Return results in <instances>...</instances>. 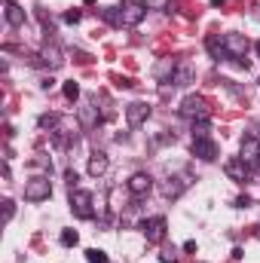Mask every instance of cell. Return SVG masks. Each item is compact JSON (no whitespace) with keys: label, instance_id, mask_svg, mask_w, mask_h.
Listing matches in <instances>:
<instances>
[{"label":"cell","instance_id":"obj_1","mask_svg":"<svg viewBox=\"0 0 260 263\" xmlns=\"http://www.w3.org/2000/svg\"><path fill=\"white\" fill-rule=\"evenodd\" d=\"M181 117H187V120H193V123H199V120H208L211 117V104H208V98L205 95H187L184 101H181Z\"/></svg>","mask_w":260,"mask_h":263},{"label":"cell","instance_id":"obj_2","mask_svg":"<svg viewBox=\"0 0 260 263\" xmlns=\"http://www.w3.org/2000/svg\"><path fill=\"white\" fill-rule=\"evenodd\" d=\"M224 55L239 62V65H248L245 55H248V40L245 34H224Z\"/></svg>","mask_w":260,"mask_h":263},{"label":"cell","instance_id":"obj_3","mask_svg":"<svg viewBox=\"0 0 260 263\" xmlns=\"http://www.w3.org/2000/svg\"><path fill=\"white\" fill-rule=\"evenodd\" d=\"M190 187H193V175L190 172H178V175H169V181L162 184V193L169 199H181Z\"/></svg>","mask_w":260,"mask_h":263},{"label":"cell","instance_id":"obj_4","mask_svg":"<svg viewBox=\"0 0 260 263\" xmlns=\"http://www.w3.org/2000/svg\"><path fill=\"white\" fill-rule=\"evenodd\" d=\"M95 199H92V193L89 190H70V211L80 217V220H89L92 214H95Z\"/></svg>","mask_w":260,"mask_h":263},{"label":"cell","instance_id":"obj_5","mask_svg":"<svg viewBox=\"0 0 260 263\" xmlns=\"http://www.w3.org/2000/svg\"><path fill=\"white\" fill-rule=\"evenodd\" d=\"M52 196V184H49V178H31L28 184H25V199L28 202H43V199Z\"/></svg>","mask_w":260,"mask_h":263},{"label":"cell","instance_id":"obj_6","mask_svg":"<svg viewBox=\"0 0 260 263\" xmlns=\"http://www.w3.org/2000/svg\"><path fill=\"white\" fill-rule=\"evenodd\" d=\"M120 15H123V25H126V28H135V25L147 15V3H144V0H123Z\"/></svg>","mask_w":260,"mask_h":263},{"label":"cell","instance_id":"obj_7","mask_svg":"<svg viewBox=\"0 0 260 263\" xmlns=\"http://www.w3.org/2000/svg\"><path fill=\"white\" fill-rule=\"evenodd\" d=\"M141 233H144V239L150 242V245H159L162 239H165V217H147L144 223H141Z\"/></svg>","mask_w":260,"mask_h":263},{"label":"cell","instance_id":"obj_8","mask_svg":"<svg viewBox=\"0 0 260 263\" xmlns=\"http://www.w3.org/2000/svg\"><path fill=\"white\" fill-rule=\"evenodd\" d=\"M224 172H227V178H230V181L245 184V181H248V175H251V165H248L242 156H233V159H227V162H224Z\"/></svg>","mask_w":260,"mask_h":263},{"label":"cell","instance_id":"obj_9","mask_svg":"<svg viewBox=\"0 0 260 263\" xmlns=\"http://www.w3.org/2000/svg\"><path fill=\"white\" fill-rule=\"evenodd\" d=\"M239 156H242L251 168H260V138L257 135H245V138H242V150H239Z\"/></svg>","mask_w":260,"mask_h":263},{"label":"cell","instance_id":"obj_10","mask_svg":"<svg viewBox=\"0 0 260 263\" xmlns=\"http://www.w3.org/2000/svg\"><path fill=\"white\" fill-rule=\"evenodd\" d=\"M169 83H172V86H181V89L190 86V83H196V65L193 62H187V59H181L178 67L172 70V80H169Z\"/></svg>","mask_w":260,"mask_h":263},{"label":"cell","instance_id":"obj_11","mask_svg":"<svg viewBox=\"0 0 260 263\" xmlns=\"http://www.w3.org/2000/svg\"><path fill=\"white\" fill-rule=\"evenodd\" d=\"M147 117H150V104H147V101H132L129 107H126V123H129L132 129L144 126Z\"/></svg>","mask_w":260,"mask_h":263},{"label":"cell","instance_id":"obj_12","mask_svg":"<svg viewBox=\"0 0 260 263\" xmlns=\"http://www.w3.org/2000/svg\"><path fill=\"white\" fill-rule=\"evenodd\" d=\"M126 187H129V193L135 199H144L150 190H153V178H150L147 172H138V175H132V178H129V184H126Z\"/></svg>","mask_w":260,"mask_h":263},{"label":"cell","instance_id":"obj_13","mask_svg":"<svg viewBox=\"0 0 260 263\" xmlns=\"http://www.w3.org/2000/svg\"><path fill=\"white\" fill-rule=\"evenodd\" d=\"M193 156H199L202 162H214L217 159V144L211 138H193Z\"/></svg>","mask_w":260,"mask_h":263},{"label":"cell","instance_id":"obj_14","mask_svg":"<svg viewBox=\"0 0 260 263\" xmlns=\"http://www.w3.org/2000/svg\"><path fill=\"white\" fill-rule=\"evenodd\" d=\"M80 126H83V129L98 126V107H95V98H86V101L80 104Z\"/></svg>","mask_w":260,"mask_h":263},{"label":"cell","instance_id":"obj_15","mask_svg":"<svg viewBox=\"0 0 260 263\" xmlns=\"http://www.w3.org/2000/svg\"><path fill=\"white\" fill-rule=\"evenodd\" d=\"M40 59H43V65L52 67V70H59V67L65 65V52L55 46V43H49V46H43V52H40Z\"/></svg>","mask_w":260,"mask_h":263},{"label":"cell","instance_id":"obj_16","mask_svg":"<svg viewBox=\"0 0 260 263\" xmlns=\"http://www.w3.org/2000/svg\"><path fill=\"white\" fill-rule=\"evenodd\" d=\"M107 165H110V159H107V153H101V150H95V153L89 156V175H92V178H101V175L107 172Z\"/></svg>","mask_w":260,"mask_h":263},{"label":"cell","instance_id":"obj_17","mask_svg":"<svg viewBox=\"0 0 260 263\" xmlns=\"http://www.w3.org/2000/svg\"><path fill=\"white\" fill-rule=\"evenodd\" d=\"M6 22H9L12 28H22V25H25V9H22L15 0H6Z\"/></svg>","mask_w":260,"mask_h":263},{"label":"cell","instance_id":"obj_18","mask_svg":"<svg viewBox=\"0 0 260 263\" xmlns=\"http://www.w3.org/2000/svg\"><path fill=\"white\" fill-rule=\"evenodd\" d=\"M59 242H62L65 248H73V245H80V236H77V230H62Z\"/></svg>","mask_w":260,"mask_h":263},{"label":"cell","instance_id":"obj_19","mask_svg":"<svg viewBox=\"0 0 260 263\" xmlns=\"http://www.w3.org/2000/svg\"><path fill=\"white\" fill-rule=\"evenodd\" d=\"M86 260H89V263H110V260H107V254H104L101 248H89V251H86Z\"/></svg>","mask_w":260,"mask_h":263},{"label":"cell","instance_id":"obj_20","mask_svg":"<svg viewBox=\"0 0 260 263\" xmlns=\"http://www.w3.org/2000/svg\"><path fill=\"white\" fill-rule=\"evenodd\" d=\"M62 92H65V98H67V101H77V98H80V86H77L73 80H70V83H65V86H62Z\"/></svg>","mask_w":260,"mask_h":263},{"label":"cell","instance_id":"obj_21","mask_svg":"<svg viewBox=\"0 0 260 263\" xmlns=\"http://www.w3.org/2000/svg\"><path fill=\"white\" fill-rule=\"evenodd\" d=\"M193 138H211V135H208V120L193 123Z\"/></svg>","mask_w":260,"mask_h":263},{"label":"cell","instance_id":"obj_22","mask_svg":"<svg viewBox=\"0 0 260 263\" xmlns=\"http://www.w3.org/2000/svg\"><path fill=\"white\" fill-rule=\"evenodd\" d=\"M80 18H83V12H80V9H67V12H65V22H67V25H77Z\"/></svg>","mask_w":260,"mask_h":263},{"label":"cell","instance_id":"obj_23","mask_svg":"<svg viewBox=\"0 0 260 263\" xmlns=\"http://www.w3.org/2000/svg\"><path fill=\"white\" fill-rule=\"evenodd\" d=\"M40 126H43V129H46V126H49V129H55V126H59V117H55V114H49V117H40Z\"/></svg>","mask_w":260,"mask_h":263},{"label":"cell","instance_id":"obj_24","mask_svg":"<svg viewBox=\"0 0 260 263\" xmlns=\"http://www.w3.org/2000/svg\"><path fill=\"white\" fill-rule=\"evenodd\" d=\"M12 214H15V205H12V202L6 199V202H3V220L9 223V220H12Z\"/></svg>","mask_w":260,"mask_h":263},{"label":"cell","instance_id":"obj_25","mask_svg":"<svg viewBox=\"0 0 260 263\" xmlns=\"http://www.w3.org/2000/svg\"><path fill=\"white\" fill-rule=\"evenodd\" d=\"M159 260H162V263H178V254H172V251H169V254H159Z\"/></svg>","mask_w":260,"mask_h":263},{"label":"cell","instance_id":"obj_26","mask_svg":"<svg viewBox=\"0 0 260 263\" xmlns=\"http://www.w3.org/2000/svg\"><path fill=\"white\" fill-rule=\"evenodd\" d=\"M77 181H80L77 172H67V184H70V190H77Z\"/></svg>","mask_w":260,"mask_h":263},{"label":"cell","instance_id":"obj_27","mask_svg":"<svg viewBox=\"0 0 260 263\" xmlns=\"http://www.w3.org/2000/svg\"><path fill=\"white\" fill-rule=\"evenodd\" d=\"M208 3H211V6H224V0H208Z\"/></svg>","mask_w":260,"mask_h":263},{"label":"cell","instance_id":"obj_28","mask_svg":"<svg viewBox=\"0 0 260 263\" xmlns=\"http://www.w3.org/2000/svg\"><path fill=\"white\" fill-rule=\"evenodd\" d=\"M254 49H257V55H260V40H257V43H254Z\"/></svg>","mask_w":260,"mask_h":263}]
</instances>
